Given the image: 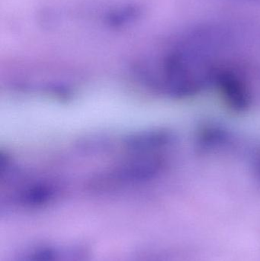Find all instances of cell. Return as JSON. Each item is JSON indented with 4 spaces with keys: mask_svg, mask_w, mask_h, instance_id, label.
Returning a JSON list of instances; mask_svg holds the SVG:
<instances>
[{
    "mask_svg": "<svg viewBox=\"0 0 260 261\" xmlns=\"http://www.w3.org/2000/svg\"><path fill=\"white\" fill-rule=\"evenodd\" d=\"M253 171H254L255 176L260 182V152L256 155L253 161Z\"/></svg>",
    "mask_w": 260,
    "mask_h": 261,
    "instance_id": "3957f363",
    "label": "cell"
},
{
    "mask_svg": "<svg viewBox=\"0 0 260 261\" xmlns=\"http://www.w3.org/2000/svg\"><path fill=\"white\" fill-rule=\"evenodd\" d=\"M247 1L252 2V3H260V0H247Z\"/></svg>",
    "mask_w": 260,
    "mask_h": 261,
    "instance_id": "277c9868",
    "label": "cell"
},
{
    "mask_svg": "<svg viewBox=\"0 0 260 261\" xmlns=\"http://www.w3.org/2000/svg\"><path fill=\"white\" fill-rule=\"evenodd\" d=\"M232 144L230 132L220 125H206L198 132L196 144L200 152L214 153L225 150Z\"/></svg>",
    "mask_w": 260,
    "mask_h": 261,
    "instance_id": "7a4b0ae2",
    "label": "cell"
},
{
    "mask_svg": "<svg viewBox=\"0 0 260 261\" xmlns=\"http://www.w3.org/2000/svg\"><path fill=\"white\" fill-rule=\"evenodd\" d=\"M212 88L219 94L223 103L236 113H245L251 107L253 93L246 75L230 65H216Z\"/></svg>",
    "mask_w": 260,
    "mask_h": 261,
    "instance_id": "6da1fadb",
    "label": "cell"
}]
</instances>
